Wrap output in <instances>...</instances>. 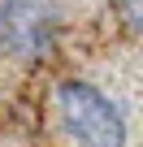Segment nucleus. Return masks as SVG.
<instances>
[{"mask_svg":"<svg viewBox=\"0 0 143 147\" xmlns=\"http://www.w3.org/2000/svg\"><path fill=\"white\" fill-rule=\"evenodd\" d=\"M56 113L78 147H126L121 108L87 78H65L56 87Z\"/></svg>","mask_w":143,"mask_h":147,"instance_id":"f257e3e1","label":"nucleus"},{"mask_svg":"<svg viewBox=\"0 0 143 147\" xmlns=\"http://www.w3.org/2000/svg\"><path fill=\"white\" fill-rule=\"evenodd\" d=\"M56 35V5L52 0H0V48L18 61L48 52Z\"/></svg>","mask_w":143,"mask_h":147,"instance_id":"f03ea898","label":"nucleus"},{"mask_svg":"<svg viewBox=\"0 0 143 147\" xmlns=\"http://www.w3.org/2000/svg\"><path fill=\"white\" fill-rule=\"evenodd\" d=\"M121 9H126V26L139 30L143 26V0H121Z\"/></svg>","mask_w":143,"mask_h":147,"instance_id":"7ed1b4c3","label":"nucleus"}]
</instances>
